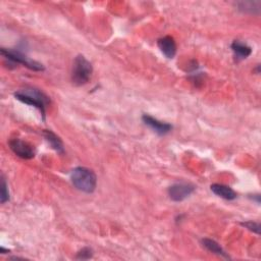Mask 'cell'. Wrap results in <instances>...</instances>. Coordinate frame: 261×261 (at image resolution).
Listing matches in <instances>:
<instances>
[{
	"instance_id": "obj_9",
	"label": "cell",
	"mask_w": 261,
	"mask_h": 261,
	"mask_svg": "<svg viewBox=\"0 0 261 261\" xmlns=\"http://www.w3.org/2000/svg\"><path fill=\"white\" fill-rule=\"evenodd\" d=\"M210 188H211V191L216 196H218L224 200L233 201L237 198V193L228 186L221 185V184H213V185H211Z\"/></svg>"
},
{
	"instance_id": "obj_16",
	"label": "cell",
	"mask_w": 261,
	"mask_h": 261,
	"mask_svg": "<svg viewBox=\"0 0 261 261\" xmlns=\"http://www.w3.org/2000/svg\"><path fill=\"white\" fill-rule=\"evenodd\" d=\"M242 225L246 228H248L249 230L253 231V233L259 235L260 234V225L258 222H253V221H247V222H243Z\"/></svg>"
},
{
	"instance_id": "obj_12",
	"label": "cell",
	"mask_w": 261,
	"mask_h": 261,
	"mask_svg": "<svg viewBox=\"0 0 261 261\" xmlns=\"http://www.w3.org/2000/svg\"><path fill=\"white\" fill-rule=\"evenodd\" d=\"M202 244L209 252L214 253V254H216L218 256H221L223 258H229L227 256V254L222 250L220 245L218 243H216L215 241L210 240V239H204V240H202Z\"/></svg>"
},
{
	"instance_id": "obj_13",
	"label": "cell",
	"mask_w": 261,
	"mask_h": 261,
	"mask_svg": "<svg viewBox=\"0 0 261 261\" xmlns=\"http://www.w3.org/2000/svg\"><path fill=\"white\" fill-rule=\"evenodd\" d=\"M240 10H243L244 12H250V13H254L255 10H258L260 9V3L259 2H255V3H252V2H247V3H239L238 4Z\"/></svg>"
},
{
	"instance_id": "obj_4",
	"label": "cell",
	"mask_w": 261,
	"mask_h": 261,
	"mask_svg": "<svg viewBox=\"0 0 261 261\" xmlns=\"http://www.w3.org/2000/svg\"><path fill=\"white\" fill-rule=\"evenodd\" d=\"M0 51H2V54H3L5 59L7 61H9V63L13 66L22 65V66H24L28 69L35 71V72L44 71V67L40 63L29 59V57L26 54H24L20 50L2 48V50H0Z\"/></svg>"
},
{
	"instance_id": "obj_14",
	"label": "cell",
	"mask_w": 261,
	"mask_h": 261,
	"mask_svg": "<svg viewBox=\"0 0 261 261\" xmlns=\"http://www.w3.org/2000/svg\"><path fill=\"white\" fill-rule=\"evenodd\" d=\"M93 257V251L90 248H83L76 256L79 260H88Z\"/></svg>"
},
{
	"instance_id": "obj_2",
	"label": "cell",
	"mask_w": 261,
	"mask_h": 261,
	"mask_svg": "<svg viewBox=\"0 0 261 261\" xmlns=\"http://www.w3.org/2000/svg\"><path fill=\"white\" fill-rule=\"evenodd\" d=\"M15 97L25 104L34 106L39 109L43 120H45V109L49 103V98L43 92L33 88H26L16 92Z\"/></svg>"
},
{
	"instance_id": "obj_7",
	"label": "cell",
	"mask_w": 261,
	"mask_h": 261,
	"mask_svg": "<svg viewBox=\"0 0 261 261\" xmlns=\"http://www.w3.org/2000/svg\"><path fill=\"white\" fill-rule=\"evenodd\" d=\"M142 120L145 125L148 126L152 131H154L159 136H164V135L168 134L172 129V127L169 124L160 122V121L154 119L153 117H151V115H149V114H144Z\"/></svg>"
},
{
	"instance_id": "obj_5",
	"label": "cell",
	"mask_w": 261,
	"mask_h": 261,
	"mask_svg": "<svg viewBox=\"0 0 261 261\" xmlns=\"http://www.w3.org/2000/svg\"><path fill=\"white\" fill-rule=\"evenodd\" d=\"M11 150L23 159H32L35 156V149L31 144L21 139H12L9 142Z\"/></svg>"
},
{
	"instance_id": "obj_11",
	"label": "cell",
	"mask_w": 261,
	"mask_h": 261,
	"mask_svg": "<svg viewBox=\"0 0 261 261\" xmlns=\"http://www.w3.org/2000/svg\"><path fill=\"white\" fill-rule=\"evenodd\" d=\"M43 136L46 139V141L50 144V146L52 147L53 150H55L57 153L64 154L65 153V148L63 141L59 136H56L53 132L49 130H44L43 131Z\"/></svg>"
},
{
	"instance_id": "obj_3",
	"label": "cell",
	"mask_w": 261,
	"mask_h": 261,
	"mask_svg": "<svg viewBox=\"0 0 261 261\" xmlns=\"http://www.w3.org/2000/svg\"><path fill=\"white\" fill-rule=\"evenodd\" d=\"M93 73L91 63L84 55H78L73 64L72 81L76 86H82L89 82Z\"/></svg>"
},
{
	"instance_id": "obj_1",
	"label": "cell",
	"mask_w": 261,
	"mask_h": 261,
	"mask_svg": "<svg viewBox=\"0 0 261 261\" xmlns=\"http://www.w3.org/2000/svg\"><path fill=\"white\" fill-rule=\"evenodd\" d=\"M71 181L76 189L81 192L90 194L95 191L97 178L95 173L87 167H76L71 172Z\"/></svg>"
},
{
	"instance_id": "obj_15",
	"label": "cell",
	"mask_w": 261,
	"mask_h": 261,
	"mask_svg": "<svg viewBox=\"0 0 261 261\" xmlns=\"http://www.w3.org/2000/svg\"><path fill=\"white\" fill-rule=\"evenodd\" d=\"M0 198H2V204H5V203H7L10 200L9 188H8L7 182L4 178L2 180V196H0Z\"/></svg>"
},
{
	"instance_id": "obj_8",
	"label": "cell",
	"mask_w": 261,
	"mask_h": 261,
	"mask_svg": "<svg viewBox=\"0 0 261 261\" xmlns=\"http://www.w3.org/2000/svg\"><path fill=\"white\" fill-rule=\"evenodd\" d=\"M157 45L167 59H173L177 54V43L171 36H164L158 39Z\"/></svg>"
},
{
	"instance_id": "obj_10",
	"label": "cell",
	"mask_w": 261,
	"mask_h": 261,
	"mask_svg": "<svg viewBox=\"0 0 261 261\" xmlns=\"http://www.w3.org/2000/svg\"><path fill=\"white\" fill-rule=\"evenodd\" d=\"M231 49L234 51L237 61H243L249 57L252 53V48L240 40H235L231 43Z\"/></svg>"
},
{
	"instance_id": "obj_6",
	"label": "cell",
	"mask_w": 261,
	"mask_h": 261,
	"mask_svg": "<svg viewBox=\"0 0 261 261\" xmlns=\"http://www.w3.org/2000/svg\"><path fill=\"white\" fill-rule=\"evenodd\" d=\"M195 191V187L191 184L179 183L172 185L168 189L169 198L175 202H181L190 197Z\"/></svg>"
}]
</instances>
